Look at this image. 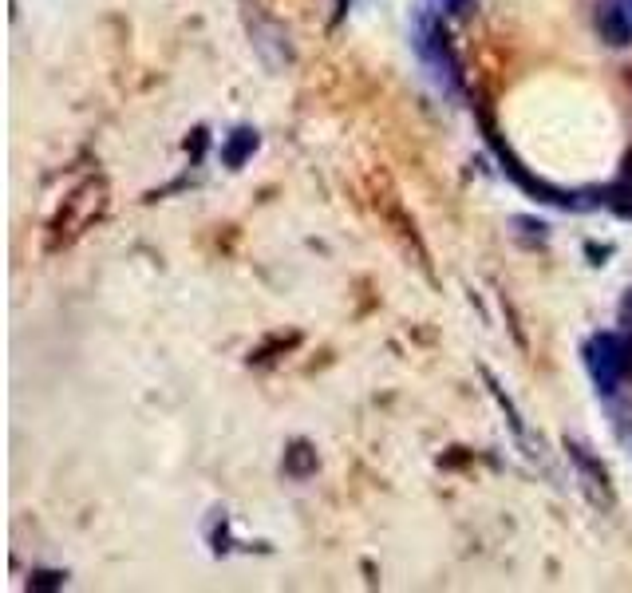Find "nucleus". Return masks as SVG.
I'll list each match as a JSON object with an SVG mask.
<instances>
[{"label":"nucleus","instance_id":"nucleus-1","mask_svg":"<svg viewBox=\"0 0 632 593\" xmlns=\"http://www.w3.org/2000/svg\"><path fill=\"white\" fill-rule=\"evenodd\" d=\"M103 210H107V186H103V178H91V182H83L76 194L64 202V214H60V222L52 230L64 234V242H68V238L83 234Z\"/></svg>","mask_w":632,"mask_h":593},{"label":"nucleus","instance_id":"nucleus-2","mask_svg":"<svg viewBox=\"0 0 632 593\" xmlns=\"http://www.w3.org/2000/svg\"><path fill=\"white\" fill-rule=\"evenodd\" d=\"M621 333H597V337L585 344V364H589V376L593 384L609 396L617 392V384L625 380V368H621Z\"/></svg>","mask_w":632,"mask_h":593},{"label":"nucleus","instance_id":"nucleus-3","mask_svg":"<svg viewBox=\"0 0 632 593\" xmlns=\"http://www.w3.org/2000/svg\"><path fill=\"white\" fill-rule=\"evenodd\" d=\"M597 28H601V40H609L613 48L632 40V16L621 4H601L597 8Z\"/></svg>","mask_w":632,"mask_h":593},{"label":"nucleus","instance_id":"nucleus-4","mask_svg":"<svg viewBox=\"0 0 632 593\" xmlns=\"http://www.w3.org/2000/svg\"><path fill=\"white\" fill-rule=\"evenodd\" d=\"M261 147V139H257V131L253 127H237V131H230L226 135V143H222V163L230 170L245 167L249 159H253V151Z\"/></svg>","mask_w":632,"mask_h":593},{"label":"nucleus","instance_id":"nucleus-5","mask_svg":"<svg viewBox=\"0 0 632 593\" xmlns=\"http://www.w3.org/2000/svg\"><path fill=\"white\" fill-rule=\"evenodd\" d=\"M565 451H569V459L581 467V475L589 479V487H597V491L609 499V471H605V467H601V463H597V459H593L581 443H565Z\"/></svg>","mask_w":632,"mask_h":593},{"label":"nucleus","instance_id":"nucleus-6","mask_svg":"<svg viewBox=\"0 0 632 593\" xmlns=\"http://www.w3.org/2000/svg\"><path fill=\"white\" fill-rule=\"evenodd\" d=\"M285 475H293V479H309V475H316L313 443H305V439L289 443V451H285Z\"/></svg>","mask_w":632,"mask_h":593},{"label":"nucleus","instance_id":"nucleus-7","mask_svg":"<svg viewBox=\"0 0 632 593\" xmlns=\"http://www.w3.org/2000/svg\"><path fill=\"white\" fill-rule=\"evenodd\" d=\"M601 202L605 206H613L621 218H632V170L617 182V186H609V190H601Z\"/></svg>","mask_w":632,"mask_h":593},{"label":"nucleus","instance_id":"nucleus-8","mask_svg":"<svg viewBox=\"0 0 632 593\" xmlns=\"http://www.w3.org/2000/svg\"><path fill=\"white\" fill-rule=\"evenodd\" d=\"M64 586V574H56V570H36L32 574V590H60Z\"/></svg>","mask_w":632,"mask_h":593},{"label":"nucleus","instance_id":"nucleus-9","mask_svg":"<svg viewBox=\"0 0 632 593\" xmlns=\"http://www.w3.org/2000/svg\"><path fill=\"white\" fill-rule=\"evenodd\" d=\"M621 368H625V380H632V337L621 340Z\"/></svg>","mask_w":632,"mask_h":593},{"label":"nucleus","instance_id":"nucleus-10","mask_svg":"<svg viewBox=\"0 0 632 593\" xmlns=\"http://www.w3.org/2000/svg\"><path fill=\"white\" fill-rule=\"evenodd\" d=\"M186 151L198 159V155L206 151V131H194V139H186Z\"/></svg>","mask_w":632,"mask_h":593},{"label":"nucleus","instance_id":"nucleus-11","mask_svg":"<svg viewBox=\"0 0 632 593\" xmlns=\"http://www.w3.org/2000/svg\"><path fill=\"white\" fill-rule=\"evenodd\" d=\"M443 4H447V12H455V16L467 12V0H443Z\"/></svg>","mask_w":632,"mask_h":593},{"label":"nucleus","instance_id":"nucleus-12","mask_svg":"<svg viewBox=\"0 0 632 593\" xmlns=\"http://www.w3.org/2000/svg\"><path fill=\"white\" fill-rule=\"evenodd\" d=\"M348 4H352V0H336V16H344V12H348Z\"/></svg>","mask_w":632,"mask_h":593},{"label":"nucleus","instance_id":"nucleus-13","mask_svg":"<svg viewBox=\"0 0 632 593\" xmlns=\"http://www.w3.org/2000/svg\"><path fill=\"white\" fill-rule=\"evenodd\" d=\"M625 439H629V447H632V431H629V435H625Z\"/></svg>","mask_w":632,"mask_h":593}]
</instances>
